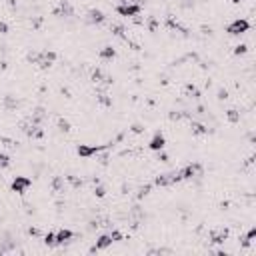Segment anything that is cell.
<instances>
[{"mask_svg": "<svg viewBox=\"0 0 256 256\" xmlns=\"http://www.w3.org/2000/svg\"><path fill=\"white\" fill-rule=\"evenodd\" d=\"M152 148H154V150H158V148H162V146H164V138L162 136H156L154 138V140H152Z\"/></svg>", "mask_w": 256, "mask_h": 256, "instance_id": "7a4b0ae2", "label": "cell"}, {"mask_svg": "<svg viewBox=\"0 0 256 256\" xmlns=\"http://www.w3.org/2000/svg\"><path fill=\"white\" fill-rule=\"evenodd\" d=\"M26 184H30V182H28V180H16V182H14V188L20 190L22 186H26Z\"/></svg>", "mask_w": 256, "mask_h": 256, "instance_id": "277c9868", "label": "cell"}, {"mask_svg": "<svg viewBox=\"0 0 256 256\" xmlns=\"http://www.w3.org/2000/svg\"><path fill=\"white\" fill-rule=\"evenodd\" d=\"M70 236H72L70 232H60V234H58V242H64V240L70 238Z\"/></svg>", "mask_w": 256, "mask_h": 256, "instance_id": "3957f363", "label": "cell"}, {"mask_svg": "<svg viewBox=\"0 0 256 256\" xmlns=\"http://www.w3.org/2000/svg\"><path fill=\"white\" fill-rule=\"evenodd\" d=\"M246 28H248V24H246V22H244V20H242V22H240V20H238V22H234V24H232V26H230V28H228V30H230V32H232V34H238V32H242V30H246Z\"/></svg>", "mask_w": 256, "mask_h": 256, "instance_id": "6da1fadb", "label": "cell"}]
</instances>
